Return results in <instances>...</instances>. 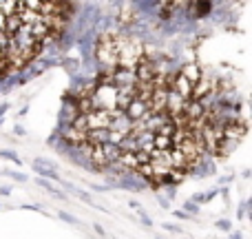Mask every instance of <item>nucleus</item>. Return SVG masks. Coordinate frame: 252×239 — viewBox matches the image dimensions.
<instances>
[{
    "label": "nucleus",
    "instance_id": "nucleus-1",
    "mask_svg": "<svg viewBox=\"0 0 252 239\" xmlns=\"http://www.w3.org/2000/svg\"><path fill=\"white\" fill-rule=\"evenodd\" d=\"M111 113L113 111H91V113L84 115V120H87V129L89 131H95V129H109L111 124Z\"/></svg>",
    "mask_w": 252,
    "mask_h": 239
},
{
    "label": "nucleus",
    "instance_id": "nucleus-2",
    "mask_svg": "<svg viewBox=\"0 0 252 239\" xmlns=\"http://www.w3.org/2000/svg\"><path fill=\"white\" fill-rule=\"evenodd\" d=\"M124 115L128 118L130 122H137V120H148L151 118V111H148V104L142 100H137V98H133L130 100V104L126 106Z\"/></svg>",
    "mask_w": 252,
    "mask_h": 239
},
{
    "label": "nucleus",
    "instance_id": "nucleus-3",
    "mask_svg": "<svg viewBox=\"0 0 252 239\" xmlns=\"http://www.w3.org/2000/svg\"><path fill=\"white\" fill-rule=\"evenodd\" d=\"M118 188L122 191H133V193H142L148 188V182H144L142 177H137L135 173H126L122 177H118Z\"/></svg>",
    "mask_w": 252,
    "mask_h": 239
},
{
    "label": "nucleus",
    "instance_id": "nucleus-4",
    "mask_svg": "<svg viewBox=\"0 0 252 239\" xmlns=\"http://www.w3.org/2000/svg\"><path fill=\"white\" fill-rule=\"evenodd\" d=\"M246 131H248V122L246 118L241 115L237 122H232V124H226L223 126V139H232V142H239L241 137L246 135Z\"/></svg>",
    "mask_w": 252,
    "mask_h": 239
},
{
    "label": "nucleus",
    "instance_id": "nucleus-5",
    "mask_svg": "<svg viewBox=\"0 0 252 239\" xmlns=\"http://www.w3.org/2000/svg\"><path fill=\"white\" fill-rule=\"evenodd\" d=\"M130 122L122 111L115 109L113 113H111V124H109V131H115V133H122V135H128L130 133Z\"/></svg>",
    "mask_w": 252,
    "mask_h": 239
},
{
    "label": "nucleus",
    "instance_id": "nucleus-6",
    "mask_svg": "<svg viewBox=\"0 0 252 239\" xmlns=\"http://www.w3.org/2000/svg\"><path fill=\"white\" fill-rule=\"evenodd\" d=\"M179 73H182L184 78H186L188 82L192 84V87H195V84L201 80V75H204V73H201V67L197 65V62H186V65H182Z\"/></svg>",
    "mask_w": 252,
    "mask_h": 239
},
{
    "label": "nucleus",
    "instance_id": "nucleus-7",
    "mask_svg": "<svg viewBox=\"0 0 252 239\" xmlns=\"http://www.w3.org/2000/svg\"><path fill=\"white\" fill-rule=\"evenodd\" d=\"M60 186H64L66 191H69L71 195H75V197H78L80 202H84V204H89V206H95V208H97V204H93V197H91V193H89V191H82V188H75L73 184H71V182H66V179H60Z\"/></svg>",
    "mask_w": 252,
    "mask_h": 239
},
{
    "label": "nucleus",
    "instance_id": "nucleus-8",
    "mask_svg": "<svg viewBox=\"0 0 252 239\" xmlns=\"http://www.w3.org/2000/svg\"><path fill=\"white\" fill-rule=\"evenodd\" d=\"M130 7L139 9L137 13H142V16H153L155 18V13L159 11L161 2H157V0H146V2H130Z\"/></svg>",
    "mask_w": 252,
    "mask_h": 239
},
{
    "label": "nucleus",
    "instance_id": "nucleus-9",
    "mask_svg": "<svg viewBox=\"0 0 252 239\" xmlns=\"http://www.w3.org/2000/svg\"><path fill=\"white\" fill-rule=\"evenodd\" d=\"M109 135H111V131H109V129L89 131V133H87V142H89V144H93V146H102V144L109 142Z\"/></svg>",
    "mask_w": 252,
    "mask_h": 239
},
{
    "label": "nucleus",
    "instance_id": "nucleus-10",
    "mask_svg": "<svg viewBox=\"0 0 252 239\" xmlns=\"http://www.w3.org/2000/svg\"><path fill=\"white\" fill-rule=\"evenodd\" d=\"M153 139H155V133L151 131H144V133L135 135V142H137V148L144 153H151L153 151Z\"/></svg>",
    "mask_w": 252,
    "mask_h": 239
},
{
    "label": "nucleus",
    "instance_id": "nucleus-11",
    "mask_svg": "<svg viewBox=\"0 0 252 239\" xmlns=\"http://www.w3.org/2000/svg\"><path fill=\"white\" fill-rule=\"evenodd\" d=\"M20 27H22L20 16H11V18H7V20H4V29H2V34L11 38V35H16V31L20 29Z\"/></svg>",
    "mask_w": 252,
    "mask_h": 239
},
{
    "label": "nucleus",
    "instance_id": "nucleus-12",
    "mask_svg": "<svg viewBox=\"0 0 252 239\" xmlns=\"http://www.w3.org/2000/svg\"><path fill=\"white\" fill-rule=\"evenodd\" d=\"M100 148H102V153H104V157H106V162H109V164H111V162H118L120 155H122L120 146H113V144H109V142L102 144Z\"/></svg>",
    "mask_w": 252,
    "mask_h": 239
},
{
    "label": "nucleus",
    "instance_id": "nucleus-13",
    "mask_svg": "<svg viewBox=\"0 0 252 239\" xmlns=\"http://www.w3.org/2000/svg\"><path fill=\"white\" fill-rule=\"evenodd\" d=\"M153 148H155V151H170V148H173V139H170L168 135L155 133V139H153Z\"/></svg>",
    "mask_w": 252,
    "mask_h": 239
},
{
    "label": "nucleus",
    "instance_id": "nucleus-14",
    "mask_svg": "<svg viewBox=\"0 0 252 239\" xmlns=\"http://www.w3.org/2000/svg\"><path fill=\"white\" fill-rule=\"evenodd\" d=\"M18 9H20V2H16V0H4V2H0V11H2L4 18L18 16Z\"/></svg>",
    "mask_w": 252,
    "mask_h": 239
},
{
    "label": "nucleus",
    "instance_id": "nucleus-15",
    "mask_svg": "<svg viewBox=\"0 0 252 239\" xmlns=\"http://www.w3.org/2000/svg\"><path fill=\"white\" fill-rule=\"evenodd\" d=\"M33 173L38 175V177L42 179H49V182H58L60 184V175H58V171H49V169H38V166H33Z\"/></svg>",
    "mask_w": 252,
    "mask_h": 239
},
{
    "label": "nucleus",
    "instance_id": "nucleus-16",
    "mask_svg": "<svg viewBox=\"0 0 252 239\" xmlns=\"http://www.w3.org/2000/svg\"><path fill=\"white\" fill-rule=\"evenodd\" d=\"M0 160H9L16 166H22V157L16 151H11V148H0Z\"/></svg>",
    "mask_w": 252,
    "mask_h": 239
},
{
    "label": "nucleus",
    "instance_id": "nucleus-17",
    "mask_svg": "<svg viewBox=\"0 0 252 239\" xmlns=\"http://www.w3.org/2000/svg\"><path fill=\"white\" fill-rule=\"evenodd\" d=\"M120 151L122 153H137L139 148H137V142H135V137H130V135H126V137L122 139V144H120Z\"/></svg>",
    "mask_w": 252,
    "mask_h": 239
},
{
    "label": "nucleus",
    "instance_id": "nucleus-18",
    "mask_svg": "<svg viewBox=\"0 0 252 239\" xmlns=\"http://www.w3.org/2000/svg\"><path fill=\"white\" fill-rule=\"evenodd\" d=\"M33 166H38V169H49V171H56V162L49 160V157H35L33 160Z\"/></svg>",
    "mask_w": 252,
    "mask_h": 239
},
{
    "label": "nucleus",
    "instance_id": "nucleus-19",
    "mask_svg": "<svg viewBox=\"0 0 252 239\" xmlns=\"http://www.w3.org/2000/svg\"><path fill=\"white\" fill-rule=\"evenodd\" d=\"M0 175H4V177H11V179H16V182H27V175L25 173H18V171L4 169V171H0Z\"/></svg>",
    "mask_w": 252,
    "mask_h": 239
},
{
    "label": "nucleus",
    "instance_id": "nucleus-20",
    "mask_svg": "<svg viewBox=\"0 0 252 239\" xmlns=\"http://www.w3.org/2000/svg\"><path fill=\"white\" fill-rule=\"evenodd\" d=\"M182 210H184V213H186V215H190V217H195V215H199V206H197V204H192L190 200H188V202H184Z\"/></svg>",
    "mask_w": 252,
    "mask_h": 239
},
{
    "label": "nucleus",
    "instance_id": "nucleus-21",
    "mask_svg": "<svg viewBox=\"0 0 252 239\" xmlns=\"http://www.w3.org/2000/svg\"><path fill=\"white\" fill-rule=\"evenodd\" d=\"M58 219H62V222H66V224H73V226H80V219L73 217L71 213H66V210H60V213H58Z\"/></svg>",
    "mask_w": 252,
    "mask_h": 239
},
{
    "label": "nucleus",
    "instance_id": "nucleus-22",
    "mask_svg": "<svg viewBox=\"0 0 252 239\" xmlns=\"http://www.w3.org/2000/svg\"><path fill=\"white\" fill-rule=\"evenodd\" d=\"M248 210H250V202L244 200V202H241V206H239V210H237V217H239V219H246Z\"/></svg>",
    "mask_w": 252,
    "mask_h": 239
},
{
    "label": "nucleus",
    "instance_id": "nucleus-23",
    "mask_svg": "<svg viewBox=\"0 0 252 239\" xmlns=\"http://www.w3.org/2000/svg\"><path fill=\"white\" fill-rule=\"evenodd\" d=\"M217 228L223 233H232V222L230 219H217Z\"/></svg>",
    "mask_w": 252,
    "mask_h": 239
},
{
    "label": "nucleus",
    "instance_id": "nucleus-24",
    "mask_svg": "<svg viewBox=\"0 0 252 239\" xmlns=\"http://www.w3.org/2000/svg\"><path fill=\"white\" fill-rule=\"evenodd\" d=\"M124 137H126V135H122V133H115V131H111V135H109V144H113V146H120Z\"/></svg>",
    "mask_w": 252,
    "mask_h": 239
},
{
    "label": "nucleus",
    "instance_id": "nucleus-25",
    "mask_svg": "<svg viewBox=\"0 0 252 239\" xmlns=\"http://www.w3.org/2000/svg\"><path fill=\"white\" fill-rule=\"evenodd\" d=\"M164 226V231H168V233H175V235H184V228L182 226H177V224H161Z\"/></svg>",
    "mask_w": 252,
    "mask_h": 239
},
{
    "label": "nucleus",
    "instance_id": "nucleus-26",
    "mask_svg": "<svg viewBox=\"0 0 252 239\" xmlns=\"http://www.w3.org/2000/svg\"><path fill=\"white\" fill-rule=\"evenodd\" d=\"M135 162H137V166L139 164H148V162H151V155H148V153H144V151H137V153H135Z\"/></svg>",
    "mask_w": 252,
    "mask_h": 239
},
{
    "label": "nucleus",
    "instance_id": "nucleus-27",
    "mask_svg": "<svg viewBox=\"0 0 252 239\" xmlns=\"http://www.w3.org/2000/svg\"><path fill=\"white\" fill-rule=\"evenodd\" d=\"M137 215H139V219H142V224H144V226H146V228H148V226H153V219H151V215H146L142 208L137 210Z\"/></svg>",
    "mask_w": 252,
    "mask_h": 239
},
{
    "label": "nucleus",
    "instance_id": "nucleus-28",
    "mask_svg": "<svg viewBox=\"0 0 252 239\" xmlns=\"http://www.w3.org/2000/svg\"><path fill=\"white\" fill-rule=\"evenodd\" d=\"M35 184H38L40 188H44V191H51L53 188V184L49 182V179H42V177H35Z\"/></svg>",
    "mask_w": 252,
    "mask_h": 239
},
{
    "label": "nucleus",
    "instance_id": "nucleus-29",
    "mask_svg": "<svg viewBox=\"0 0 252 239\" xmlns=\"http://www.w3.org/2000/svg\"><path fill=\"white\" fill-rule=\"evenodd\" d=\"M175 195H177V186H166V200H175Z\"/></svg>",
    "mask_w": 252,
    "mask_h": 239
},
{
    "label": "nucleus",
    "instance_id": "nucleus-30",
    "mask_svg": "<svg viewBox=\"0 0 252 239\" xmlns=\"http://www.w3.org/2000/svg\"><path fill=\"white\" fill-rule=\"evenodd\" d=\"M157 204H159V206H161V208H164V210H166V208H170V202L166 200L164 195H159V193H157Z\"/></svg>",
    "mask_w": 252,
    "mask_h": 239
},
{
    "label": "nucleus",
    "instance_id": "nucleus-31",
    "mask_svg": "<svg viewBox=\"0 0 252 239\" xmlns=\"http://www.w3.org/2000/svg\"><path fill=\"white\" fill-rule=\"evenodd\" d=\"M13 135H18V137H25V135H27V129H25L22 124H16V126H13Z\"/></svg>",
    "mask_w": 252,
    "mask_h": 239
},
{
    "label": "nucleus",
    "instance_id": "nucleus-32",
    "mask_svg": "<svg viewBox=\"0 0 252 239\" xmlns=\"http://www.w3.org/2000/svg\"><path fill=\"white\" fill-rule=\"evenodd\" d=\"M190 202L192 204H197V206H201L204 204V193H195V195L190 197Z\"/></svg>",
    "mask_w": 252,
    "mask_h": 239
},
{
    "label": "nucleus",
    "instance_id": "nucleus-33",
    "mask_svg": "<svg viewBox=\"0 0 252 239\" xmlns=\"http://www.w3.org/2000/svg\"><path fill=\"white\" fill-rule=\"evenodd\" d=\"M217 195H219V188H213L210 193H206V195H204V204H206V202H210V200H215Z\"/></svg>",
    "mask_w": 252,
    "mask_h": 239
},
{
    "label": "nucleus",
    "instance_id": "nucleus-34",
    "mask_svg": "<svg viewBox=\"0 0 252 239\" xmlns=\"http://www.w3.org/2000/svg\"><path fill=\"white\" fill-rule=\"evenodd\" d=\"M49 193H51L53 197H58V200H66V193H64V191H58V188H51Z\"/></svg>",
    "mask_w": 252,
    "mask_h": 239
},
{
    "label": "nucleus",
    "instance_id": "nucleus-35",
    "mask_svg": "<svg viewBox=\"0 0 252 239\" xmlns=\"http://www.w3.org/2000/svg\"><path fill=\"white\" fill-rule=\"evenodd\" d=\"M9 109H11V104H9V102H2V104H0V120H2V115L7 113Z\"/></svg>",
    "mask_w": 252,
    "mask_h": 239
},
{
    "label": "nucleus",
    "instance_id": "nucleus-36",
    "mask_svg": "<svg viewBox=\"0 0 252 239\" xmlns=\"http://www.w3.org/2000/svg\"><path fill=\"white\" fill-rule=\"evenodd\" d=\"M128 208H133V210H139V208H142V204H139L137 200H128Z\"/></svg>",
    "mask_w": 252,
    "mask_h": 239
},
{
    "label": "nucleus",
    "instance_id": "nucleus-37",
    "mask_svg": "<svg viewBox=\"0 0 252 239\" xmlns=\"http://www.w3.org/2000/svg\"><path fill=\"white\" fill-rule=\"evenodd\" d=\"M91 188H93V191H97V193H104V191H109V188H106L104 184H91Z\"/></svg>",
    "mask_w": 252,
    "mask_h": 239
},
{
    "label": "nucleus",
    "instance_id": "nucleus-38",
    "mask_svg": "<svg viewBox=\"0 0 252 239\" xmlns=\"http://www.w3.org/2000/svg\"><path fill=\"white\" fill-rule=\"evenodd\" d=\"M175 217H177V219H192L190 215H186L184 210H175Z\"/></svg>",
    "mask_w": 252,
    "mask_h": 239
},
{
    "label": "nucleus",
    "instance_id": "nucleus-39",
    "mask_svg": "<svg viewBox=\"0 0 252 239\" xmlns=\"http://www.w3.org/2000/svg\"><path fill=\"white\" fill-rule=\"evenodd\" d=\"M0 195L9 197V195H11V186H0Z\"/></svg>",
    "mask_w": 252,
    "mask_h": 239
},
{
    "label": "nucleus",
    "instance_id": "nucleus-40",
    "mask_svg": "<svg viewBox=\"0 0 252 239\" xmlns=\"http://www.w3.org/2000/svg\"><path fill=\"white\" fill-rule=\"evenodd\" d=\"M20 208H25V210H40V206L38 204H22Z\"/></svg>",
    "mask_w": 252,
    "mask_h": 239
},
{
    "label": "nucleus",
    "instance_id": "nucleus-41",
    "mask_svg": "<svg viewBox=\"0 0 252 239\" xmlns=\"http://www.w3.org/2000/svg\"><path fill=\"white\" fill-rule=\"evenodd\" d=\"M93 228H95V233H97V235H106V231L100 226V224H93Z\"/></svg>",
    "mask_w": 252,
    "mask_h": 239
},
{
    "label": "nucleus",
    "instance_id": "nucleus-42",
    "mask_svg": "<svg viewBox=\"0 0 252 239\" xmlns=\"http://www.w3.org/2000/svg\"><path fill=\"white\" fill-rule=\"evenodd\" d=\"M27 113H29V106H22V109L18 111V118H25Z\"/></svg>",
    "mask_w": 252,
    "mask_h": 239
},
{
    "label": "nucleus",
    "instance_id": "nucleus-43",
    "mask_svg": "<svg viewBox=\"0 0 252 239\" xmlns=\"http://www.w3.org/2000/svg\"><path fill=\"white\" fill-rule=\"evenodd\" d=\"M228 239H244V235H241L239 231H235V233H230V237H228Z\"/></svg>",
    "mask_w": 252,
    "mask_h": 239
},
{
    "label": "nucleus",
    "instance_id": "nucleus-44",
    "mask_svg": "<svg viewBox=\"0 0 252 239\" xmlns=\"http://www.w3.org/2000/svg\"><path fill=\"white\" fill-rule=\"evenodd\" d=\"M228 182H232V175H228V177H221V184H228Z\"/></svg>",
    "mask_w": 252,
    "mask_h": 239
},
{
    "label": "nucleus",
    "instance_id": "nucleus-45",
    "mask_svg": "<svg viewBox=\"0 0 252 239\" xmlns=\"http://www.w3.org/2000/svg\"><path fill=\"white\" fill-rule=\"evenodd\" d=\"M2 60H4V56H2V51H0V65H2Z\"/></svg>",
    "mask_w": 252,
    "mask_h": 239
},
{
    "label": "nucleus",
    "instance_id": "nucleus-46",
    "mask_svg": "<svg viewBox=\"0 0 252 239\" xmlns=\"http://www.w3.org/2000/svg\"><path fill=\"white\" fill-rule=\"evenodd\" d=\"M155 239H166V237H161V235H157V237H155Z\"/></svg>",
    "mask_w": 252,
    "mask_h": 239
},
{
    "label": "nucleus",
    "instance_id": "nucleus-47",
    "mask_svg": "<svg viewBox=\"0 0 252 239\" xmlns=\"http://www.w3.org/2000/svg\"><path fill=\"white\" fill-rule=\"evenodd\" d=\"M0 126H2V120H0Z\"/></svg>",
    "mask_w": 252,
    "mask_h": 239
}]
</instances>
